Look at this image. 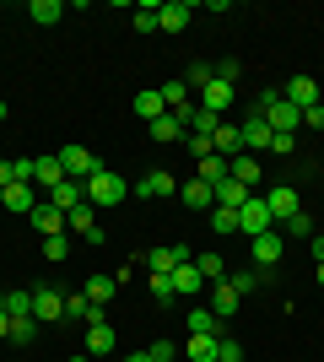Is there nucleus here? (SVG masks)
Masks as SVG:
<instances>
[{"mask_svg": "<svg viewBox=\"0 0 324 362\" xmlns=\"http://www.w3.org/2000/svg\"><path fill=\"white\" fill-rule=\"evenodd\" d=\"M124 195H130V184H124L119 173H108V168H97L92 179H87V200H92L97 211H108V206H119Z\"/></svg>", "mask_w": 324, "mask_h": 362, "instance_id": "f257e3e1", "label": "nucleus"}, {"mask_svg": "<svg viewBox=\"0 0 324 362\" xmlns=\"http://www.w3.org/2000/svg\"><path fill=\"white\" fill-rule=\"evenodd\" d=\"M238 233H244V238L276 233V222H270V206H265V195H248L244 206H238Z\"/></svg>", "mask_w": 324, "mask_h": 362, "instance_id": "f03ea898", "label": "nucleus"}, {"mask_svg": "<svg viewBox=\"0 0 324 362\" xmlns=\"http://www.w3.org/2000/svg\"><path fill=\"white\" fill-rule=\"evenodd\" d=\"M54 157H60L65 179H81V184L92 179L97 168H103V163H97V157H92V146H60V151H54Z\"/></svg>", "mask_w": 324, "mask_h": 362, "instance_id": "7ed1b4c3", "label": "nucleus"}, {"mask_svg": "<svg viewBox=\"0 0 324 362\" xmlns=\"http://www.w3.org/2000/svg\"><path fill=\"white\" fill-rule=\"evenodd\" d=\"M65 233H81L87 243H103L108 238L103 227H97V206H92V200H81L76 211H65Z\"/></svg>", "mask_w": 324, "mask_h": 362, "instance_id": "20e7f679", "label": "nucleus"}, {"mask_svg": "<svg viewBox=\"0 0 324 362\" xmlns=\"http://www.w3.org/2000/svg\"><path fill=\"white\" fill-rule=\"evenodd\" d=\"M130 195H146V200H168V195H179V179H173L168 168H152V173H140L136 179V189Z\"/></svg>", "mask_w": 324, "mask_h": 362, "instance_id": "39448f33", "label": "nucleus"}, {"mask_svg": "<svg viewBox=\"0 0 324 362\" xmlns=\"http://www.w3.org/2000/svg\"><path fill=\"white\" fill-rule=\"evenodd\" d=\"M248 255H254V271H270L287 255V238L281 233H260V238H248Z\"/></svg>", "mask_w": 324, "mask_h": 362, "instance_id": "423d86ee", "label": "nucleus"}, {"mask_svg": "<svg viewBox=\"0 0 324 362\" xmlns=\"http://www.w3.org/2000/svg\"><path fill=\"white\" fill-rule=\"evenodd\" d=\"M238 136H244V151L254 157V146H265V151H270V136H276V130H270V119H265L260 108H248V119L238 124Z\"/></svg>", "mask_w": 324, "mask_h": 362, "instance_id": "0eeeda50", "label": "nucleus"}, {"mask_svg": "<svg viewBox=\"0 0 324 362\" xmlns=\"http://www.w3.org/2000/svg\"><path fill=\"white\" fill-rule=\"evenodd\" d=\"M265 206H270V222H292V216L303 211V200H297L292 184H276V189L265 195Z\"/></svg>", "mask_w": 324, "mask_h": 362, "instance_id": "6e6552de", "label": "nucleus"}, {"mask_svg": "<svg viewBox=\"0 0 324 362\" xmlns=\"http://www.w3.org/2000/svg\"><path fill=\"white\" fill-rule=\"evenodd\" d=\"M114 346H119V335H114L108 314H97L92 325H87V351H92V357H114Z\"/></svg>", "mask_w": 324, "mask_h": 362, "instance_id": "1a4fd4ad", "label": "nucleus"}, {"mask_svg": "<svg viewBox=\"0 0 324 362\" xmlns=\"http://www.w3.org/2000/svg\"><path fill=\"white\" fill-rule=\"evenodd\" d=\"M0 206H6V211H16V216H32L38 189H32V184H6V189H0Z\"/></svg>", "mask_w": 324, "mask_h": 362, "instance_id": "9d476101", "label": "nucleus"}, {"mask_svg": "<svg viewBox=\"0 0 324 362\" xmlns=\"http://www.w3.org/2000/svg\"><path fill=\"white\" fill-rule=\"evenodd\" d=\"M81 200H87V184L81 179H60L54 189H49V206H54V211H76Z\"/></svg>", "mask_w": 324, "mask_h": 362, "instance_id": "9b49d317", "label": "nucleus"}, {"mask_svg": "<svg viewBox=\"0 0 324 362\" xmlns=\"http://www.w3.org/2000/svg\"><path fill=\"white\" fill-rule=\"evenodd\" d=\"M238 308H244V298H238L227 281H211V314L227 325V319H238Z\"/></svg>", "mask_w": 324, "mask_h": 362, "instance_id": "f8f14e48", "label": "nucleus"}, {"mask_svg": "<svg viewBox=\"0 0 324 362\" xmlns=\"http://www.w3.org/2000/svg\"><path fill=\"white\" fill-rule=\"evenodd\" d=\"M32 319H65V292L32 287Z\"/></svg>", "mask_w": 324, "mask_h": 362, "instance_id": "ddd939ff", "label": "nucleus"}, {"mask_svg": "<svg viewBox=\"0 0 324 362\" xmlns=\"http://www.w3.org/2000/svg\"><path fill=\"white\" fill-rule=\"evenodd\" d=\"M281 98H287L292 108H313V103H319V81H313V76H292Z\"/></svg>", "mask_w": 324, "mask_h": 362, "instance_id": "4468645a", "label": "nucleus"}, {"mask_svg": "<svg viewBox=\"0 0 324 362\" xmlns=\"http://www.w3.org/2000/svg\"><path fill=\"white\" fill-rule=\"evenodd\" d=\"M179 200H184L189 211H211V206H216V189L205 179H189V184H179Z\"/></svg>", "mask_w": 324, "mask_h": 362, "instance_id": "2eb2a0df", "label": "nucleus"}, {"mask_svg": "<svg viewBox=\"0 0 324 362\" xmlns=\"http://www.w3.org/2000/svg\"><path fill=\"white\" fill-rule=\"evenodd\" d=\"M60 179H65V168H60V157H54V151L32 157V184H38V189H54Z\"/></svg>", "mask_w": 324, "mask_h": 362, "instance_id": "dca6fc26", "label": "nucleus"}, {"mask_svg": "<svg viewBox=\"0 0 324 362\" xmlns=\"http://www.w3.org/2000/svg\"><path fill=\"white\" fill-rule=\"evenodd\" d=\"M146 130H152V141H157V146H184V136H189L184 124L173 119V114H162V119H152V124H146Z\"/></svg>", "mask_w": 324, "mask_h": 362, "instance_id": "f3484780", "label": "nucleus"}, {"mask_svg": "<svg viewBox=\"0 0 324 362\" xmlns=\"http://www.w3.org/2000/svg\"><path fill=\"white\" fill-rule=\"evenodd\" d=\"M211 151H216V157H227V163H232V157H244V136H238V124L222 119V130L211 136Z\"/></svg>", "mask_w": 324, "mask_h": 362, "instance_id": "a211bd4d", "label": "nucleus"}, {"mask_svg": "<svg viewBox=\"0 0 324 362\" xmlns=\"http://www.w3.org/2000/svg\"><path fill=\"white\" fill-rule=\"evenodd\" d=\"M173 292H179V298H200V292H205V276L195 271V259L173 271Z\"/></svg>", "mask_w": 324, "mask_h": 362, "instance_id": "6ab92c4d", "label": "nucleus"}, {"mask_svg": "<svg viewBox=\"0 0 324 362\" xmlns=\"http://www.w3.org/2000/svg\"><path fill=\"white\" fill-rule=\"evenodd\" d=\"M32 227H38L44 238H54V233H65V211H54L49 200H38V206H32Z\"/></svg>", "mask_w": 324, "mask_h": 362, "instance_id": "aec40b11", "label": "nucleus"}, {"mask_svg": "<svg viewBox=\"0 0 324 362\" xmlns=\"http://www.w3.org/2000/svg\"><path fill=\"white\" fill-rule=\"evenodd\" d=\"M136 114H140L146 124H152V119H162V114H168L162 92H157V87H140V92H136Z\"/></svg>", "mask_w": 324, "mask_h": 362, "instance_id": "412c9836", "label": "nucleus"}, {"mask_svg": "<svg viewBox=\"0 0 324 362\" xmlns=\"http://www.w3.org/2000/svg\"><path fill=\"white\" fill-rule=\"evenodd\" d=\"M189 16H195V6H189V0H168V6H162V33H184Z\"/></svg>", "mask_w": 324, "mask_h": 362, "instance_id": "4be33fe9", "label": "nucleus"}, {"mask_svg": "<svg viewBox=\"0 0 324 362\" xmlns=\"http://www.w3.org/2000/svg\"><path fill=\"white\" fill-rule=\"evenodd\" d=\"M248 195H254V189H244V184L232 179V173H227L222 184H216V206H227V211H238V206H244Z\"/></svg>", "mask_w": 324, "mask_h": 362, "instance_id": "5701e85b", "label": "nucleus"}, {"mask_svg": "<svg viewBox=\"0 0 324 362\" xmlns=\"http://www.w3.org/2000/svg\"><path fill=\"white\" fill-rule=\"evenodd\" d=\"M184 130H189V136H200V141H211L216 130H222V114H211V108H195Z\"/></svg>", "mask_w": 324, "mask_h": 362, "instance_id": "b1692460", "label": "nucleus"}, {"mask_svg": "<svg viewBox=\"0 0 324 362\" xmlns=\"http://www.w3.org/2000/svg\"><path fill=\"white\" fill-rule=\"evenodd\" d=\"M119 281H124V276H92V281H87V287H81V292H87V298H92L97 308H103V303H114V292H119Z\"/></svg>", "mask_w": 324, "mask_h": 362, "instance_id": "393cba45", "label": "nucleus"}, {"mask_svg": "<svg viewBox=\"0 0 324 362\" xmlns=\"http://www.w3.org/2000/svg\"><path fill=\"white\" fill-rule=\"evenodd\" d=\"M184 325H189V335H222V319H216L211 308H189Z\"/></svg>", "mask_w": 324, "mask_h": 362, "instance_id": "a878e982", "label": "nucleus"}, {"mask_svg": "<svg viewBox=\"0 0 324 362\" xmlns=\"http://www.w3.org/2000/svg\"><path fill=\"white\" fill-rule=\"evenodd\" d=\"M216 341H222V335H189V341H184V357L189 362H216Z\"/></svg>", "mask_w": 324, "mask_h": 362, "instance_id": "bb28decb", "label": "nucleus"}, {"mask_svg": "<svg viewBox=\"0 0 324 362\" xmlns=\"http://www.w3.org/2000/svg\"><path fill=\"white\" fill-rule=\"evenodd\" d=\"M211 81H216V60H189L184 65V87H211Z\"/></svg>", "mask_w": 324, "mask_h": 362, "instance_id": "cd10ccee", "label": "nucleus"}, {"mask_svg": "<svg viewBox=\"0 0 324 362\" xmlns=\"http://www.w3.org/2000/svg\"><path fill=\"white\" fill-rule=\"evenodd\" d=\"M195 163H200V173H195V179H205L216 189V184L227 179V157H216V151H205V157H195Z\"/></svg>", "mask_w": 324, "mask_h": 362, "instance_id": "c85d7f7f", "label": "nucleus"}, {"mask_svg": "<svg viewBox=\"0 0 324 362\" xmlns=\"http://www.w3.org/2000/svg\"><path fill=\"white\" fill-rule=\"evenodd\" d=\"M227 173H232L238 184H244V189H254V184H260V163H254L248 151H244V157H232V163H227Z\"/></svg>", "mask_w": 324, "mask_h": 362, "instance_id": "c756f323", "label": "nucleus"}, {"mask_svg": "<svg viewBox=\"0 0 324 362\" xmlns=\"http://www.w3.org/2000/svg\"><path fill=\"white\" fill-rule=\"evenodd\" d=\"M28 16L38 22V28H54V22L65 16V6H60V0H32V6H28Z\"/></svg>", "mask_w": 324, "mask_h": 362, "instance_id": "7c9ffc66", "label": "nucleus"}, {"mask_svg": "<svg viewBox=\"0 0 324 362\" xmlns=\"http://www.w3.org/2000/svg\"><path fill=\"white\" fill-rule=\"evenodd\" d=\"M195 271L205 276V287H211V281H227V265H222V255H211V249L195 255Z\"/></svg>", "mask_w": 324, "mask_h": 362, "instance_id": "2f4dec72", "label": "nucleus"}, {"mask_svg": "<svg viewBox=\"0 0 324 362\" xmlns=\"http://www.w3.org/2000/svg\"><path fill=\"white\" fill-rule=\"evenodd\" d=\"M157 28H162V6L140 0V6H136V33H157Z\"/></svg>", "mask_w": 324, "mask_h": 362, "instance_id": "473e14b6", "label": "nucleus"}, {"mask_svg": "<svg viewBox=\"0 0 324 362\" xmlns=\"http://www.w3.org/2000/svg\"><path fill=\"white\" fill-rule=\"evenodd\" d=\"M260 281H265V271H232V276H227V287L238 292V298H248V292H260Z\"/></svg>", "mask_w": 324, "mask_h": 362, "instance_id": "72a5a7b5", "label": "nucleus"}, {"mask_svg": "<svg viewBox=\"0 0 324 362\" xmlns=\"http://www.w3.org/2000/svg\"><path fill=\"white\" fill-rule=\"evenodd\" d=\"M32 335H38V319H11V335H6V341H11V346H32Z\"/></svg>", "mask_w": 324, "mask_h": 362, "instance_id": "f704fd0d", "label": "nucleus"}, {"mask_svg": "<svg viewBox=\"0 0 324 362\" xmlns=\"http://www.w3.org/2000/svg\"><path fill=\"white\" fill-rule=\"evenodd\" d=\"M157 92H162V103H168V114H173V108H184V103H189V87H184V76H179V81H162Z\"/></svg>", "mask_w": 324, "mask_h": 362, "instance_id": "c9c22d12", "label": "nucleus"}, {"mask_svg": "<svg viewBox=\"0 0 324 362\" xmlns=\"http://www.w3.org/2000/svg\"><path fill=\"white\" fill-rule=\"evenodd\" d=\"M227 103H232V87L227 81H211V87H205V108H211V114H227Z\"/></svg>", "mask_w": 324, "mask_h": 362, "instance_id": "e433bc0d", "label": "nucleus"}, {"mask_svg": "<svg viewBox=\"0 0 324 362\" xmlns=\"http://www.w3.org/2000/svg\"><path fill=\"white\" fill-rule=\"evenodd\" d=\"M0 308H6L11 319H28V314H32V292H6V298H0Z\"/></svg>", "mask_w": 324, "mask_h": 362, "instance_id": "4c0bfd02", "label": "nucleus"}, {"mask_svg": "<svg viewBox=\"0 0 324 362\" xmlns=\"http://www.w3.org/2000/svg\"><path fill=\"white\" fill-rule=\"evenodd\" d=\"M211 227H216V233H238V211H227V206H211Z\"/></svg>", "mask_w": 324, "mask_h": 362, "instance_id": "58836bf2", "label": "nucleus"}, {"mask_svg": "<svg viewBox=\"0 0 324 362\" xmlns=\"http://www.w3.org/2000/svg\"><path fill=\"white\" fill-rule=\"evenodd\" d=\"M65 255H71V238H65V233H54V238H44V259H54V265H60Z\"/></svg>", "mask_w": 324, "mask_h": 362, "instance_id": "ea45409f", "label": "nucleus"}, {"mask_svg": "<svg viewBox=\"0 0 324 362\" xmlns=\"http://www.w3.org/2000/svg\"><path fill=\"white\" fill-rule=\"evenodd\" d=\"M216 362H244V346H238L232 335H222V341H216Z\"/></svg>", "mask_w": 324, "mask_h": 362, "instance_id": "a19ab883", "label": "nucleus"}, {"mask_svg": "<svg viewBox=\"0 0 324 362\" xmlns=\"http://www.w3.org/2000/svg\"><path fill=\"white\" fill-rule=\"evenodd\" d=\"M152 298L157 303H173V298H179V292H173V276H157L152 271Z\"/></svg>", "mask_w": 324, "mask_h": 362, "instance_id": "79ce46f5", "label": "nucleus"}, {"mask_svg": "<svg viewBox=\"0 0 324 362\" xmlns=\"http://www.w3.org/2000/svg\"><path fill=\"white\" fill-rule=\"evenodd\" d=\"M238 76H244V60H216V81H238Z\"/></svg>", "mask_w": 324, "mask_h": 362, "instance_id": "37998d69", "label": "nucleus"}, {"mask_svg": "<svg viewBox=\"0 0 324 362\" xmlns=\"http://www.w3.org/2000/svg\"><path fill=\"white\" fill-rule=\"evenodd\" d=\"M287 233H292V238H313V216H308V211H297L292 222H287Z\"/></svg>", "mask_w": 324, "mask_h": 362, "instance_id": "c03bdc74", "label": "nucleus"}, {"mask_svg": "<svg viewBox=\"0 0 324 362\" xmlns=\"http://www.w3.org/2000/svg\"><path fill=\"white\" fill-rule=\"evenodd\" d=\"M146 351H152V362H173V341H152Z\"/></svg>", "mask_w": 324, "mask_h": 362, "instance_id": "a18cd8bd", "label": "nucleus"}, {"mask_svg": "<svg viewBox=\"0 0 324 362\" xmlns=\"http://www.w3.org/2000/svg\"><path fill=\"white\" fill-rule=\"evenodd\" d=\"M303 124H313V130H324V103H313V108H303Z\"/></svg>", "mask_w": 324, "mask_h": 362, "instance_id": "49530a36", "label": "nucleus"}, {"mask_svg": "<svg viewBox=\"0 0 324 362\" xmlns=\"http://www.w3.org/2000/svg\"><path fill=\"white\" fill-rule=\"evenodd\" d=\"M308 249H313V265H324V233H313V238H308Z\"/></svg>", "mask_w": 324, "mask_h": 362, "instance_id": "de8ad7c7", "label": "nucleus"}, {"mask_svg": "<svg viewBox=\"0 0 324 362\" xmlns=\"http://www.w3.org/2000/svg\"><path fill=\"white\" fill-rule=\"evenodd\" d=\"M119 362H152V351H124Z\"/></svg>", "mask_w": 324, "mask_h": 362, "instance_id": "09e8293b", "label": "nucleus"}, {"mask_svg": "<svg viewBox=\"0 0 324 362\" xmlns=\"http://www.w3.org/2000/svg\"><path fill=\"white\" fill-rule=\"evenodd\" d=\"M6 335H11V314H6V308H0V341H6Z\"/></svg>", "mask_w": 324, "mask_h": 362, "instance_id": "8fccbe9b", "label": "nucleus"}, {"mask_svg": "<svg viewBox=\"0 0 324 362\" xmlns=\"http://www.w3.org/2000/svg\"><path fill=\"white\" fill-rule=\"evenodd\" d=\"M313 281H319V287H324V265H313Z\"/></svg>", "mask_w": 324, "mask_h": 362, "instance_id": "3c124183", "label": "nucleus"}, {"mask_svg": "<svg viewBox=\"0 0 324 362\" xmlns=\"http://www.w3.org/2000/svg\"><path fill=\"white\" fill-rule=\"evenodd\" d=\"M0 124H6V98H0Z\"/></svg>", "mask_w": 324, "mask_h": 362, "instance_id": "603ef678", "label": "nucleus"}, {"mask_svg": "<svg viewBox=\"0 0 324 362\" xmlns=\"http://www.w3.org/2000/svg\"><path fill=\"white\" fill-rule=\"evenodd\" d=\"M71 362H92V357H71Z\"/></svg>", "mask_w": 324, "mask_h": 362, "instance_id": "864d4df0", "label": "nucleus"}]
</instances>
